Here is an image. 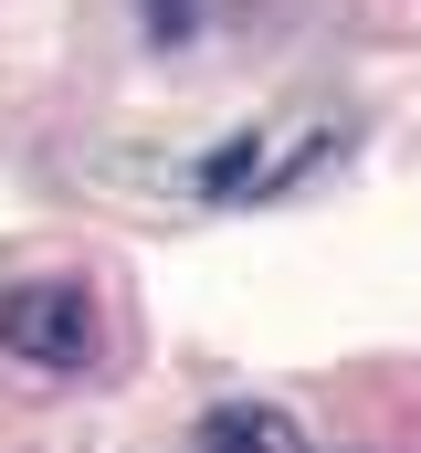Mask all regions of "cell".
Listing matches in <instances>:
<instances>
[{"mask_svg": "<svg viewBox=\"0 0 421 453\" xmlns=\"http://www.w3.org/2000/svg\"><path fill=\"white\" fill-rule=\"evenodd\" d=\"M148 21H158V42H180L190 32V0H148Z\"/></svg>", "mask_w": 421, "mask_h": 453, "instance_id": "3957f363", "label": "cell"}, {"mask_svg": "<svg viewBox=\"0 0 421 453\" xmlns=\"http://www.w3.org/2000/svg\"><path fill=\"white\" fill-rule=\"evenodd\" d=\"M0 348H11L21 369L74 380V369L105 358V317H96V296H85L74 274H21V285H0Z\"/></svg>", "mask_w": 421, "mask_h": 453, "instance_id": "6da1fadb", "label": "cell"}, {"mask_svg": "<svg viewBox=\"0 0 421 453\" xmlns=\"http://www.w3.org/2000/svg\"><path fill=\"white\" fill-rule=\"evenodd\" d=\"M190 453H316V443H306V422L285 401H210Z\"/></svg>", "mask_w": 421, "mask_h": 453, "instance_id": "7a4b0ae2", "label": "cell"}]
</instances>
